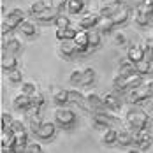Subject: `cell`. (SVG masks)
<instances>
[{"label": "cell", "instance_id": "6da1fadb", "mask_svg": "<svg viewBox=\"0 0 153 153\" xmlns=\"http://www.w3.org/2000/svg\"><path fill=\"white\" fill-rule=\"evenodd\" d=\"M127 122H128L130 127H134L136 130H139V128H146V127H148L150 118H148V114H146L144 111H141V109H132V111H128V114H127Z\"/></svg>", "mask_w": 153, "mask_h": 153}, {"label": "cell", "instance_id": "7a4b0ae2", "mask_svg": "<svg viewBox=\"0 0 153 153\" xmlns=\"http://www.w3.org/2000/svg\"><path fill=\"white\" fill-rule=\"evenodd\" d=\"M134 141L137 143V148L139 150H148L150 146H152V134L148 132V128H139L136 130V134H134Z\"/></svg>", "mask_w": 153, "mask_h": 153}, {"label": "cell", "instance_id": "3957f363", "mask_svg": "<svg viewBox=\"0 0 153 153\" xmlns=\"http://www.w3.org/2000/svg\"><path fill=\"white\" fill-rule=\"evenodd\" d=\"M55 118H56V122L60 123V125H72V123L76 122V114L71 111V109H56V113H55Z\"/></svg>", "mask_w": 153, "mask_h": 153}, {"label": "cell", "instance_id": "277c9868", "mask_svg": "<svg viewBox=\"0 0 153 153\" xmlns=\"http://www.w3.org/2000/svg\"><path fill=\"white\" fill-rule=\"evenodd\" d=\"M74 46H76V51H88L90 48V41H88V32L86 30H77L76 37L72 39Z\"/></svg>", "mask_w": 153, "mask_h": 153}, {"label": "cell", "instance_id": "5b68a950", "mask_svg": "<svg viewBox=\"0 0 153 153\" xmlns=\"http://www.w3.org/2000/svg\"><path fill=\"white\" fill-rule=\"evenodd\" d=\"M150 93H152L150 86H148V88L136 86V88L130 92V95H128V100H130V102H143L144 99H148V95H150Z\"/></svg>", "mask_w": 153, "mask_h": 153}, {"label": "cell", "instance_id": "8992f818", "mask_svg": "<svg viewBox=\"0 0 153 153\" xmlns=\"http://www.w3.org/2000/svg\"><path fill=\"white\" fill-rule=\"evenodd\" d=\"M16 141V132L13 128H2V150L5 152V148H13Z\"/></svg>", "mask_w": 153, "mask_h": 153}, {"label": "cell", "instance_id": "52a82bcc", "mask_svg": "<svg viewBox=\"0 0 153 153\" xmlns=\"http://www.w3.org/2000/svg\"><path fill=\"white\" fill-rule=\"evenodd\" d=\"M23 16H25V13H23L21 9H13V11L9 13V16H7V25H9L11 28H18L19 23L23 21Z\"/></svg>", "mask_w": 153, "mask_h": 153}, {"label": "cell", "instance_id": "ba28073f", "mask_svg": "<svg viewBox=\"0 0 153 153\" xmlns=\"http://www.w3.org/2000/svg\"><path fill=\"white\" fill-rule=\"evenodd\" d=\"M99 19H100L99 14L88 13V14H85L81 19H79V27H81V28H92V27H95V25H99Z\"/></svg>", "mask_w": 153, "mask_h": 153}, {"label": "cell", "instance_id": "9c48e42d", "mask_svg": "<svg viewBox=\"0 0 153 153\" xmlns=\"http://www.w3.org/2000/svg\"><path fill=\"white\" fill-rule=\"evenodd\" d=\"M35 134H37V137H41V139H49L53 134H55V125L53 123H41V127L35 130Z\"/></svg>", "mask_w": 153, "mask_h": 153}, {"label": "cell", "instance_id": "30bf717a", "mask_svg": "<svg viewBox=\"0 0 153 153\" xmlns=\"http://www.w3.org/2000/svg\"><path fill=\"white\" fill-rule=\"evenodd\" d=\"M13 104H14L16 109H28V107H30V104H32V97L21 92L19 95H16V97H14Z\"/></svg>", "mask_w": 153, "mask_h": 153}, {"label": "cell", "instance_id": "8fae6325", "mask_svg": "<svg viewBox=\"0 0 153 153\" xmlns=\"http://www.w3.org/2000/svg\"><path fill=\"white\" fill-rule=\"evenodd\" d=\"M136 72V62H132L130 58H125V60L120 63V69H118V74H122L123 77L130 76Z\"/></svg>", "mask_w": 153, "mask_h": 153}, {"label": "cell", "instance_id": "7c38bea8", "mask_svg": "<svg viewBox=\"0 0 153 153\" xmlns=\"http://www.w3.org/2000/svg\"><path fill=\"white\" fill-rule=\"evenodd\" d=\"M60 14V11L58 9H55V7H46L42 13H39V14H35L37 19H41V21H53V19H56Z\"/></svg>", "mask_w": 153, "mask_h": 153}, {"label": "cell", "instance_id": "4fadbf2b", "mask_svg": "<svg viewBox=\"0 0 153 153\" xmlns=\"http://www.w3.org/2000/svg\"><path fill=\"white\" fill-rule=\"evenodd\" d=\"M27 132L25 130H21V132H16V141H14V146H13V150L14 152H23L25 148H27Z\"/></svg>", "mask_w": 153, "mask_h": 153}, {"label": "cell", "instance_id": "5bb4252c", "mask_svg": "<svg viewBox=\"0 0 153 153\" xmlns=\"http://www.w3.org/2000/svg\"><path fill=\"white\" fill-rule=\"evenodd\" d=\"M77 30H74L72 27H65V28H56V39L58 41H69L76 37Z\"/></svg>", "mask_w": 153, "mask_h": 153}, {"label": "cell", "instance_id": "9a60e30c", "mask_svg": "<svg viewBox=\"0 0 153 153\" xmlns=\"http://www.w3.org/2000/svg\"><path fill=\"white\" fill-rule=\"evenodd\" d=\"M53 100H55L58 106H63L65 102L71 100V92H67V90H55V92H53Z\"/></svg>", "mask_w": 153, "mask_h": 153}, {"label": "cell", "instance_id": "2e32d148", "mask_svg": "<svg viewBox=\"0 0 153 153\" xmlns=\"http://www.w3.org/2000/svg\"><path fill=\"white\" fill-rule=\"evenodd\" d=\"M128 14H130L128 7H120V9L111 16V18H113V21H114V25H120V23H125V21H127Z\"/></svg>", "mask_w": 153, "mask_h": 153}, {"label": "cell", "instance_id": "e0dca14e", "mask_svg": "<svg viewBox=\"0 0 153 153\" xmlns=\"http://www.w3.org/2000/svg\"><path fill=\"white\" fill-rule=\"evenodd\" d=\"M128 58L132 62H136V63H137L139 60H143V58H144V48H141V46L128 48Z\"/></svg>", "mask_w": 153, "mask_h": 153}, {"label": "cell", "instance_id": "ac0fdd59", "mask_svg": "<svg viewBox=\"0 0 153 153\" xmlns=\"http://www.w3.org/2000/svg\"><path fill=\"white\" fill-rule=\"evenodd\" d=\"M150 13L144 9V7H139L137 13H136V21H137V25H141V27H146L148 23H150Z\"/></svg>", "mask_w": 153, "mask_h": 153}, {"label": "cell", "instance_id": "d6986e66", "mask_svg": "<svg viewBox=\"0 0 153 153\" xmlns=\"http://www.w3.org/2000/svg\"><path fill=\"white\" fill-rule=\"evenodd\" d=\"M102 104L106 107H109V109H120V102L116 100V97L113 93H107V95L102 97Z\"/></svg>", "mask_w": 153, "mask_h": 153}, {"label": "cell", "instance_id": "ffe728a7", "mask_svg": "<svg viewBox=\"0 0 153 153\" xmlns=\"http://www.w3.org/2000/svg\"><path fill=\"white\" fill-rule=\"evenodd\" d=\"M113 27H114V21H113L111 16H100V19H99V28H100V30L109 32Z\"/></svg>", "mask_w": 153, "mask_h": 153}, {"label": "cell", "instance_id": "44dd1931", "mask_svg": "<svg viewBox=\"0 0 153 153\" xmlns=\"http://www.w3.org/2000/svg\"><path fill=\"white\" fill-rule=\"evenodd\" d=\"M19 30H21V33H25V35H33L35 33V25L32 23V21H27V19H23L21 23H19V27H18Z\"/></svg>", "mask_w": 153, "mask_h": 153}, {"label": "cell", "instance_id": "7402d4cb", "mask_svg": "<svg viewBox=\"0 0 153 153\" xmlns=\"http://www.w3.org/2000/svg\"><path fill=\"white\" fill-rule=\"evenodd\" d=\"M102 141H104L106 144H114V143H118V132H116L114 128H107L106 132H104V136H102Z\"/></svg>", "mask_w": 153, "mask_h": 153}, {"label": "cell", "instance_id": "603a6c76", "mask_svg": "<svg viewBox=\"0 0 153 153\" xmlns=\"http://www.w3.org/2000/svg\"><path fill=\"white\" fill-rule=\"evenodd\" d=\"M85 97H86V102H88L92 107H100V106H104V104H102V97H99L95 92H88Z\"/></svg>", "mask_w": 153, "mask_h": 153}, {"label": "cell", "instance_id": "cb8c5ba5", "mask_svg": "<svg viewBox=\"0 0 153 153\" xmlns=\"http://www.w3.org/2000/svg\"><path fill=\"white\" fill-rule=\"evenodd\" d=\"M67 9L71 14H77L83 9V0H67Z\"/></svg>", "mask_w": 153, "mask_h": 153}, {"label": "cell", "instance_id": "d4e9b609", "mask_svg": "<svg viewBox=\"0 0 153 153\" xmlns=\"http://www.w3.org/2000/svg\"><path fill=\"white\" fill-rule=\"evenodd\" d=\"M118 143L122 146H128L130 143H134V134H130V132H118Z\"/></svg>", "mask_w": 153, "mask_h": 153}, {"label": "cell", "instance_id": "484cf974", "mask_svg": "<svg viewBox=\"0 0 153 153\" xmlns=\"http://www.w3.org/2000/svg\"><path fill=\"white\" fill-rule=\"evenodd\" d=\"M60 49H62V53H63L65 56H72V55H74V51H76V46H74V42H67V41H62Z\"/></svg>", "mask_w": 153, "mask_h": 153}, {"label": "cell", "instance_id": "4316f807", "mask_svg": "<svg viewBox=\"0 0 153 153\" xmlns=\"http://www.w3.org/2000/svg\"><path fill=\"white\" fill-rule=\"evenodd\" d=\"M7 79H9L11 83H21L23 74H21V71H18V69H11V71H7Z\"/></svg>", "mask_w": 153, "mask_h": 153}, {"label": "cell", "instance_id": "83f0119b", "mask_svg": "<svg viewBox=\"0 0 153 153\" xmlns=\"http://www.w3.org/2000/svg\"><path fill=\"white\" fill-rule=\"evenodd\" d=\"M150 67H152V63H150V60H146V58H143V60H139L136 63V71H137L139 74H146L150 71Z\"/></svg>", "mask_w": 153, "mask_h": 153}, {"label": "cell", "instance_id": "f1b7e54d", "mask_svg": "<svg viewBox=\"0 0 153 153\" xmlns=\"http://www.w3.org/2000/svg\"><path fill=\"white\" fill-rule=\"evenodd\" d=\"M113 86H114V90L118 92V90H125L127 88V81H125V77L122 74H116L114 79H113Z\"/></svg>", "mask_w": 153, "mask_h": 153}, {"label": "cell", "instance_id": "f546056e", "mask_svg": "<svg viewBox=\"0 0 153 153\" xmlns=\"http://www.w3.org/2000/svg\"><path fill=\"white\" fill-rule=\"evenodd\" d=\"M16 58L14 56H4L2 58V69L4 71H11V69H16Z\"/></svg>", "mask_w": 153, "mask_h": 153}, {"label": "cell", "instance_id": "4dcf8cb0", "mask_svg": "<svg viewBox=\"0 0 153 153\" xmlns=\"http://www.w3.org/2000/svg\"><path fill=\"white\" fill-rule=\"evenodd\" d=\"M88 41H90V48H97L99 44H100V35H99V32H95V30H92V32H88Z\"/></svg>", "mask_w": 153, "mask_h": 153}, {"label": "cell", "instance_id": "1f68e13d", "mask_svg": "<svg viewBox=\"0 0 153 153\" xmlns=\"http://www.w3.org/2000/svg\"><path fill=\"white\" fill-rule=\"evenodd\" d=\"M93 79H95V71L93 69H86L83 72V79H81V85H90Z\"/></svg>", "mask_w": 153, "mask_h": 153}, {"label": "cell", "instance_id": "d6a6232c", "mask_svg": "<svg viewBox=\"0 0 153 153\" xmlns=\"http://www.w3.org/2000/svg\"><path fill=\"white\" fill-rule=\"evenodd\" d=\"M21 92L27 93V95H35V83H32V81H27V83H23L21 85Z\"/></svg>", "mask_w": 153, "mask_h": 153}, {"label": "cell", "instance_id": "836d02e7", "mask_svg": "<svg viewBox=\"0 0 153 153\" xmlns=\"http://www.w3.org/2000/svg\"><path fill=\"white\" fill-rule=\"evenodd\" d=\"M46 7H48V5L42 2V0H37V2H33V4H32L30 9H32V13H33V14H39V13H42Z\"/></svg>", "mask_w": 153, "mask_h": 153}, {"label": "cell", "instance_id": "e575fe53", "mask_svg": "<svg viewBox=\"0 0 153 153\" xmlns=\"http://www.w3.org/2000/svg\"><path fill=\"white\" fill-rule=\"evenodd\" d=\"M56 21V28H65V27H71V21H69V18L63 14H58V18L55 19Z\"/></svg>", "mask_w": 153, "mask_h": 153}, {"label": "cell", "instance_id": "d590c367", "mask_svg": "<svg viewBox=\"0 0 153 153\" xmlns=\"http://www.w3.org/2000/svg\"><path fill=\"white\" fill-rule=\"evenodd\" d=\"M11 125H13V118H11V114L9 113H2V128H11Z\"/></svg>", "mask_w": 153, "mask_h": 153}, {"label": "cell", "instance_id": "8d00e7d4", "mask_svg": "<svg viewBox=\"0 0 153 153\" xmlns=\"http://www.w3.org/2000/svg\"><path fill=\"white\" fill-rule=\"evenodd\" d=\"M42 104H44V99H42V95H39V93L32 95V104H30V106H33V107H41Z\"/></svg>", "mask_w": 153, "mask_h": 153}, {"label": "cell", "instance_id": "74e56055", "mask_svg": "<svg viewBox=\"0 0 153 153\" xmlns=\"http://www.w3.org/2000/svg\"><path fill=\"white\" fill-rule=\"evenodd\" d=\"M19 48H21V44H19L18 39H11L7 42V49H11V51H19Z\"/></svg>", "mask_w": 153, "mask_h": 153}, {"label": "cell", "instance_id": "f35d334b", "mask_svg": "<svg viewBox=\"0 0 153 153\" xmlns=\"http://www.w3.org/2000/svg\"><path fill=\"white\" fill-rule=\"evenodd\" d=\"M69 79H71V83H81V79H83V72H81V71H74Z\"/></svg>", "mask_w": 153, "mask_h": 153}, {"label": "cell", "instance_id": "ab89813d", "mask_svg": "<svg viewBox=\"0 0 153 153\" xmlns=\"http://www.w3.org/2000/svg\"><path fill=\"white\" fill-rule=\"evenodd\" d=\"M11 128H13L14 132H21V130H25V128H23V122H21V120H13Z\"/></svg>", "mask_w": 153, "mask_h": 153}, {"label": "cell", "instance_id": "60d3db41", "mask_svg": "<svg viewBox=\"0 0 153 153\" xmlns=\"http://www.w3.org/2000/svg\"><path fill=\"white\" fill-rule=\"evenodd\" d=\"M143 109L148 111V114H152L153 116V102L152 100H146V99H144V100H143Z\"/></svg>", "mask_w": 153, "mask_h": 153}, {"label": "cell", "instance_id": "b9f144b4", "mask_svg": "<svg viewBox=\"0 0 153 153\" xmlns=\"http://www.w3.org/2000/svg\"><path fill=\"white\" fill-rule=\"evenodd\" d=\"M143 7L153 16V0H144V5H143Z\"/></svg>", "mask_w": 153, "mask_h": 153}, {"label": "cell", "instance_id": "7bdbcfd3", "mask_svg": "<svg viewBox=\"0 0 153 153\" xmlns=\"http://www.w3.org/2000/svg\"><path fill=\"white\" fill-rule=\"evenodd\" d=\"M63 2H67V0H49L51 7H55V9H58V11H60V7L63 5Z\"/></svg>", "mask_w": 153, "mask_h": 153}, {"label": "cell", "instance_id": "ee69618b", "mask_svg": "<svg viewBox=\"0 0 153 153\" xmlns=\"http://www.w3.org/2000/svg\"><path fill=\"white\" fill-rule=\"evenodd\" d=\"M114 39H116V42H118V44H125V41H127V39H125V33H122V32H118Z\"/></svg>", "mask_w": 153, "mask_h": 153}, {"label": "cell", "instance_id": "f6af8a7d", "mask_svg": "<svg viewBox=\"0 0 153 153\" xmlns=\"http://www.w3.org/2000/svg\"><path fill=\"white\" fill-rule=\"evenodd\" d=\"M27 150H28V152H33V153H39L41 150H42V148H41L39 144H30V146H28Z\"/></svg>", "mask_w": 153, "mask_h": 153}, {"label": "cell", "instance_id": "bcb514c9", "mask_svg": "<svg viewBox=\"0 0 153 153\" xmlns=\"http://www.w3.org/2000/svg\"><path fill=\"white\" fill-rule=\"evenodd\" d=\"M150 90H152V93H153V83H152V85H150Z\"/></svg>", "mask_w": 153, "mask_h": 153}]
</instances>
